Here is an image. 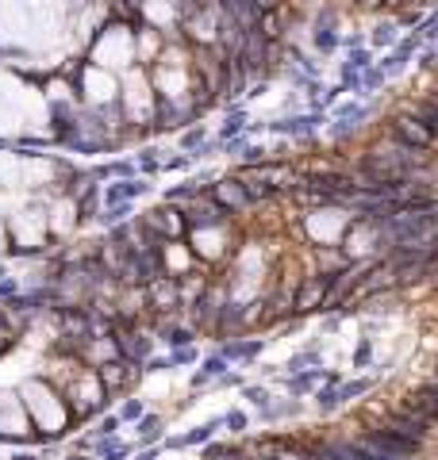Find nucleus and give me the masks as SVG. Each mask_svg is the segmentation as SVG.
Returning a JSON list of instances; mask_svg holds the SVG:
<instances>
[{
  "instance_id": "nucleus-1",
  "label": "nucleus",
  "mask_w": 438,
  "mask_h": 460,
  "mask_svg": "<svg viewBox=\"0 0 438 460\" xmlns=\"http://www.w3.org/2000/svg\"><path fill=\"white\" fill-rule=\"evenodd\" d=\"M385 426H388V430H396V433H404V438H411V441H419V445H427V441H431V422H427V418H419L411 407L388 410V414H385Z\"/></svg>"
},
{
  "instance_id": "nucleus-2",
  "label": "nucleus",
  "mask_w": 438,
  "mask_h": 460,
  "mask_svg": "<svg viewBox=\"0 0 438 460\" xmlns=\"http://www.w3.org/2000/svg\"><path fill=\"white\" fill-rule=\"evenodd\" d=\"M392 138L400 146H408V150H419V154H427L434 146V135L416 119V115H400V119H392Z\"/></svg>"
},
{
  "instance_id": "nucleus-3",
  "label": "nucleus",
  "mask_w": 438,
  "mask_h": 460,
  "mask_svg": "<svg viewBox=\"0 0 438 460\" xmlns=\"http://www.w3.org/2000/svg\"><path fill=\"white\" fill-rule=\"evenodd\" d=\"M373 438L380 441V445L388 449V453H396V456H404V460H411V456H423V449L427 445H419V441H411V438H404V433H396V430H388L385 422H377L373 426Z\"/></svg>"
},
{
  "instance_id": "nucleus-4",
  "label": "nucleus",
  "mask_w": 438,
  "mask_h": 460,
  "mask_svg": "<svg viewBox=\"0 0 438 460\" xmlns=\"http://www.w3.org/2000/svg\"><path fill=\"white\" fill-rule=\"evenodd\" d=\"M408 407L416 410L419 418H427V422L434 426V422H438V388H434V384H427V388H419L416 395L408 399Z\"/></svg>"
},
{
  "instance_id": "nucleus-5",
  "label": "nucleus",
  "mask_w": 438,
  "mask_h": 460,
  "mask_svg": "<svg viewBox=\"0 0 438 460\" xmlns=\"http://www.w3.org/2000/svg\"><path fill=\"white\" fill-rule=\"evenodd\" d=\"M185 223L189 226H215L223 223V208L212 200V203H192L189 211H185Z\"/></svg>"
},
{
  "instance_id": "nucleus-6",
  "label": "nucleus",
  "mask_w": 438,
  "mask_h": 460,
  "mask_svg": "<svg viewBox=\"0 0 438 460\" xmlns=\"http://www.w3.org/2000/svg\"><path fill=\"white\" fill-rule=\"evenodd\" d=\"M119 353H124L127 360H142L146 353H150V338H142V334H119Z\"/></svg>"
},
{
  "instance_id": "nucleus-7",
  "label": "nucleus",
  "mask_w": 438,
  "mask_h": 460,
  "mask_svg": "<svg viewBox=\"0 0 438 460\" xmlns=\"http://www.w3.org/2000/svg\"><path fill=\"white\" fill-rule=\"evenodd\" d=\"M215 203H219V208H231V211H239V208H246V192H242V188L239 184H231V180H227V184H219V192H215Z\"/></svg>"
},
{
  "instance_id": "nucleus-8",
  "label": "nucleus",
  "mask_w": 438,
  "mask_h": 460,
  "mask_svg": "<svg viewBox=\"0 0 438 460\" xmlns=\"http://www.w3.org/2000/svg\"><path fill=\"white\" fill-rule=\"evenodd\" d=\"M416 119L438 138V96H434V100H423V104H419V108H416Z\"/></svg>"
},
{
  "instance_id": "nucleus-9",
  "label": "nucleus",
  "mask_w": 438,
  "mask_h": 460,
  "mask_svg": "<svg viewBox=\"0 0 438 460\" xmlns=\"http://www.w3.org/2000/svg\"><path fill=\"white\" fill-rule=\"evenodd\" d=\"M173 284H169V280H161V276H158V280H154V288H150V299L154 303H161V307H169V303H173Z\"/></svg>"
},
{
  "instance_id": "nucleus-10",
  "label": "nucleus",
  "mask_w": 438,
  "mask_h": 460,
  "mask_svg": "<svg viewBox=\"0 0 438 460\" xmlns=\"http://www.w3.org/2000/svg\"><path fill=\"white\" fill-rule=\"evenodd\" d=\"M208 460H250L242 449H208Z\"/></svg>"
},
{
  "instance_id": "nucleus-11",
  "label": "nucleus",
  "mask_w": 438,
  "mask_h": 460,
  "mask_svg": "<svg viewBox=\"0 0 438 460\" xmlns=\"http://www.w3.org/2000/svg\"><path fill=\"white\" fill-rule=\"evenodd\" d=\"M142 414V402H127V407H124V414H119V418H139Z\"/></svg>"
},
{
  "instance_id": "nucleus-12",
  "label": "nucleus",
  "mask_w": 438,
  "mask_h": 460,
  "mask_svg": "<svg viewBox=\"0 0 438 460\" xmlns=\"http://www.w3.org/2000/svg\"><path fill=\"white\" fill-rule=\"evenodd\" d=\"M158 418H146V422H142V433H146V438H154V433H158Z\"/></svg>"
},
{
  "instance_id": "nucleus-13",
  "label": "nucleus",
  "mask_w": 438,
  "mask_h": 460,
  "mask_svg": "<svg viewBox=\"0 0 438 460\" xmlns=\"http://www.w3.org/2000/svg\"><path fill=\"white\" fill-rule=\"evenodd\" d=\"M116 418H108V422H100V438H112V433H116Z\"/></svg>"
},
{
  "instance_id": "nucleus-14",
  "label": "nucleus",
  "mask_w": 438,
  "mask_h": 460,
  "mask_svg": "<svg viewBox=\"0 0 438 460\" xmlns=\"http://www.w3.org/2000/svg\"><path fill=\"white\" fill-rule=\"evenodd\" d=\"M15 460H35V456H15Z\"/></svg>"
},
{
  "instance_id": "nucleus-15",
  "label": "nucleus",
  "mask_w": 438,
  "mask_h": 460,
  "mask_svg": "<svg viewBox=\"0 0 438 460\" xmlns=\"http://www.w3.org/2000/svg\"><path fill=\"white\" fill-rule=\"evenodd\" d=\"M69 460H85V456H69Z\"/></svg>"
}]
</instances>
